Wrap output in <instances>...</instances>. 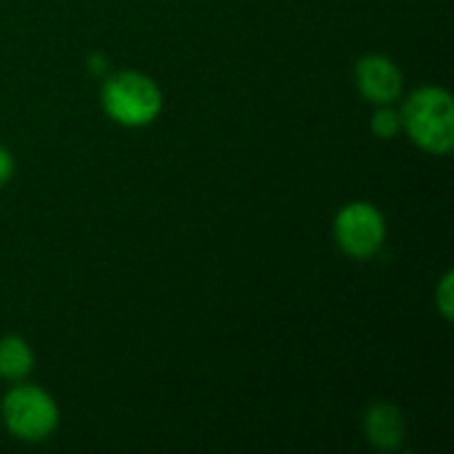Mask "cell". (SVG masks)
Segmentation results:
<instances>
[{"mask_svg":"<svg viewBox=\"0 0 454 454\" xmlns=\"http://www.w3.org/2000/svg\"><path fill=\"white\" fill-rule=\"evenodd\" d=\"M333 234L338 247L356 261H367L378 255L386 245V218L370 202H348L338 210Z\"/></svg>","mask_w":454,"mask_h":454,"instance_id":"cell-4","label":"cell"},{"mask_svg":"<svg viewBox=\"0 0 454 454\" xmlns=\"http://www.w3.org/2000/svg\"><path fill=\"white\" fill-rule=\"evenodd\" d=\"M402 130L428 154L444 157L454 146V101L442 85H423L404 101Z\"/></svg>","mask_w":454,"mask_h":454,"instance_id":"cell-1","label":"cell"},{"mask_svg":"<svg viewBox=\"0 0 454 454\" xmlns=\"http://www.w3.org/2000/svg\"><path fill=\"white\" fill-rule=\"evenodd\" d=\"M13 170H16V165H13V154H11L5 146H0V186H5V184L13 178Z\"/></svg>","mask_w":454,"mask_h":454,"instance_id":"cell-10","label":"cell"},{"mask_svg":"<svg viewBox=\"0 0 454 454\" xmlns=\"http://www.w3.org/2000/svg\"><path fill=\"white\" fill-rule=\"evenodd\" d=\"M101 106L109 120L122 128H144L162 112L160 85L136 69H120L101 85Z\"/></svg>","mask_w":454,"mask_h":454,"instance_id":"cell-2","label":"cell"},{"mask_svg":"<svg viewBox=\"0 0 454 454\" xmlns=\"http://www.w3.org/2000/svg\"><path fill=\"white\" fill-rule=\"evenodd\" d=\"M370 130H372L378 138H383V141L396 138V136L402 133V112L394 109V104L378 106V112H375L372 120H370Z\"/></svg>","mask_w":454,"mask_h":454,"instance_id":"cell-8","label":"cell"},{"mask_svg":"<svg viewBox=\"0 0 454 454\" xmlns=\"http://www.w3.org/2000/svg\"><path fill=\"white\" fill-rule=\"evenodd\" d=\"M35 367V354L29 343L19 335H3L0 338V380L21 383L29 378Z\"/></svg>","mask_w":454,"mask_h":454,"instance_id":"cell-7","label":"cell"},{"mask_svg":"<svg viewBox=\"0 0 454 454\" xmlns=\"http://www.w3.org/2000/svg\"><path fill=\"white\" fill-rule=\"evenodd\" d=\"M362 428H364L367 442L375 450H380V452H396L404 444V436H407L404 415L391 402H375V404H370L364 410Z\"/></svg>","mask_w":454,"mask_h":454,"instance_id":"cell-6","label":"cell"},{"mask_svg":"<svg viewBox=\"0 0 454 454\" xmlns=\"http://www.w3.org/2000/svg\"><path fill=\"white\" fill-rule=\"evenodd\" d=\"M354 82L364 101L383 106L394 104L404 90L402 69L383 53H367L354 67Z\"/></svg>","mask_w":454,"mask_h":454,"instance_id":"cell-5","label":"cell"},{"mask_svg":"<svg viewBox=\"0 0 454 454\" xmlns=\"http://www.w3.org/2000/svg\"><path fill=\"white\" fill-rule=\"evenodd\" d=\"M0 415H3V426L8 428V434L19 442H45L48 436L56 434L59 428V404L56 399L32 383H16L0 404Z\"/></svg>","mask_w":454,"mask_h":454,"instance_id":"cell-3","label":"cell"},{"mask_svg":"<svg viewBox=\"0 0 454 454\" xmlns=\"http://www.w3.org/2000/svg\"><path fill=\"white\" fill-rule=\"evenodd\" d=\"M436 306H439L442 317H444L447 322H452L454 319V274L452 271H447V274L442 277L439 287H436Z\"/></svg>","mask_w":454,"mask_h":454,"instance_id":"cell-9","label":"cell"}]
</instances>
